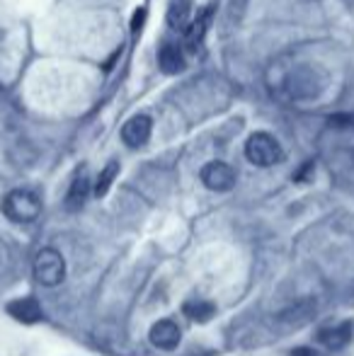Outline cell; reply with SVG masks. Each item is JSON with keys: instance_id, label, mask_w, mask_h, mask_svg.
<instances>
[{"instance_id": "obj_1", "label": "cell", "mask_w": 354, "mask_h": 356, "mask_svg": "<svg viewBox=\"0 0 354 356\" xmlns=\"http://www.w3.org/2000/svg\"><path fill=\"white\" fill-rule=\"evenodd\" d=\"M3 213L13 223H32L42 213V199L29 189H13L3 199Z\"/></svg>"}, {"instance_id": "obj_2", "label": "cell", "mask_w": 354, "mask_h": 356, "mask_svg": "<svg viewBox=\"0 0 354 356\" xmlns=\"http://www.w3.org/2000/svg\"><path fill=\"white\" fill-rule=\"evenodd\" d=\"M32 272L39 284L54 289V286H58L66 279V259H63V254L58 252V250L44 248V250H39L37 257H34Z\"/></svg>"}, {"instance_id": "obj_3", "label": "cell", "mask_w": 354, "mask_h": 356, "mask_svg": "<svg viewBox=\"0 0 354 356\" xmlns=\"http://www.w3.org/2000/svg\"><path fill=\"white\" fill-rule=\"evenodd\" d=\"M246 158L252 165H257V168H272V165L282 163L284 150L274 136H269L265 131H257L246 141Z\"/></svg>"}, {"instance_id": "obj_4", "label": "cell", "mask_w": 354, "mask_h": 356, "mask_svg": "<svg viewBox=\"0 0 354 356\" xmlns=\"http://www.w3.org/2000/svg\"><path fill=\"white\" fill-rule=\"evenodd\" d=\"M202 182H204V187L211 189V192H228V189H233V184H236V170L228 163L214 160V163L204 165Z\"/></svg>"}, {"instance_id": "obj_5", "label": "cell", "mask_w": 354, "mask_h": 356, "mask_svg": "<svg viewBox=\"0 0 354 356\" xmlns=\"http://www.w3.org/2000/svg\"><path fill=\"white\" fill-rule=\"evenodd\" d=\"M151 131H153L151 117H148V114H136V117H131L122 127V141L127 143L129 148H141V145L148 141Z\"/></svg>"}, {"instance_id": "obj_6", "label": "cell", "mask_w": 354, "mask_h": 356, "mask_svg": "<svg viewBox=\"0 0 354 356\" xmlns=\"http://www.w3.org/2000/svg\"><path fill=\"white\" fill-rule=\"evenodd\" d=\"M151 344L158 349H166V352H170V349H175L179 344V339H182V332H179L177 323H172V320H158L156 325L151 327Z\"/></svg>"}, {"instance_id": "obj_7", "label": "cell", "mask_w": 354, "mask_h": 356, "mask_svg": "<svg viewBox=\"0 0 354 356\" xmlns=\"http://www.w3.org/2000/svg\"><path fill=\"white\" fill-rule=\"evenodd\" d=\"M8 313L19 323H37L42 320V305L37 298H19L8 305Z\"/></svg>"}, {"instance_id": "obj_8", "label": "cell", "mask_w": 354, "mask_h": 356, "mask_svg": "<svg viewBox=\"0 0 354 356\" xmlns=\"http://www.w3.org/2000/svg\"><path fill=\"white\" fill-rule=\"evenodd\" d=\"M352 339V323H342L337 327H328L318 332V342H323L328 349H342Z\"/></svg>"}, {"instance_id": "obj_9", "label": "cell", "mask_w": 354, "mask_h": 356, "mask_svg": "<svg viewBox=\"0 0 354 356\" xmlns=\"http://www.w3.org/2000/svg\"><path fill=\"white\" fill-rule=\"evenodd\" d=\"M88 194H90V179H88L86 170H81V172L76 175V179L71 182V189H68L66 207L71 209V211H78V209L86 204Z\"/></svg>"}, {"instance_id": "obj_10", "label": "cell", "mask_w": 354, "mask_h": 356, "mask_svg": "<svg viewBox=\"0 0 354 356\" xmlns=\"http://www.w3.org/2000/svg\"><path fill=\"white\" fill-rule=\"evenodd\" d=\"M158 66H161V71L168 75L179 73L184 68L182 51H179L175 44H163L161 51H158Z\"/></svg>"}, {"instance_id": "obj_11", "label": "cell", "mask_w": 354, "mask_h": 356, "mask_svg": "<svg viewBox=\"0 0 354 356\" xmlns=\"http://www.w3.org/2000/svg\"><path fill=\"white\" fill-rule=\"evenodd\" d=\"M211 10L214 8H207L202 15H197V19L192 22V27L187 29V49H192V51L202 44L204 34H207L209 22H211Z\"/></svg>"}, {"instance_id": "obj_12", "label": "cell", "mask_w": 354, "mask_h": 356, "mask_svg": "<svg viewBox=\"0 0 354 356\" xmlns=\"http://www.w3.org/2000/svg\"><path fill=\"white\" fill-rule=\"evenodd\" d=\"M182 310L189 320H197V323H207L216 315V305L209 303V300H189V303H184Z\"/></svg>"}, {"instance_id": "obj_13", "label": "cell", "mask_w": 354, "mask_h": 356, "mask_svg": "<svg viewBox=\"0 0 354 356\" xmlns=\"http://www.w3.org/2000/svg\"><path fill=\"white\" fill-rule=\"evenodd\" d=\"M119 175V163L117 160H112V163H107L102 170H99L97 175V182H95V194L97 197H104V194L109 192V187L114 184V179H117Z\"/></svg>"}, {"instance_id": "obj_14", "label": "cell", "mask_w": 354, "mask_h": 356, "mask_svg": "<svg viewBox=\"0 0 354 356\" xmlns=\"http://www.w3.org/2000/svg\"><path fill=\"white\" fill-rule=\"evenodd\" d=\"M189 19V0H175L168 10V22L172 29H182Z\"/></svg>"}, {"instance_id": "obj_15", "label": "cell", "mask_w": 354, "mask_h": 356, "mask_svg": "<svg viewBox=\"0 0 354 356\" xmlns=\"http://www.w3.org/2000/svg\"><path fill=\"white\" fill-rule=\"evenodd\" d=\"M143 19H146V10H136L134 13V19H131V32H138V29L143 27Z\"/></svg>"}, {"instance_id": "obj_16", "label": "cell", "mask_w": 354, "mask_h": 356, "mask_svg": "<svg viewBox=\"0 0 354 356\" xmlns=\"http://www.w3.org/2000/svg\"><path fill=\"white\" fill-rule=\"evenodd\" d=\"M335 124H350V127H354V117H337Z\"/></svg>"}, {"instance_id": "obj_17", "label": "cell", "mask_w": 354, "mask_h": 356, "mask_svg": "<svg viewBox=\"0 0 354 356\" xmlns=\"http://www.w3.org/2000/svg\"><path fill=\"white\" fill-rule=\"evenodd\" d=\"M293 356H316L311 352V349H296V352H291Z\"/></svg>"}]
</instances>
